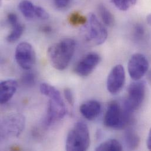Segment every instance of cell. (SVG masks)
Segmentation results:
<instances>
[{"mask_svg": "<svg viewBox=\"0 0 151 151\" xmlns=\"http://www.w3.org/2000/svg\"><path fill=\"white\" fill-rule=\"evenodd\" d=\"M76 41L64 38L50 46L47 51L48 60L56 70L63 71L69 65L76 50Z\"/></svg>", "mask_w": 151, "mask_h": 151, "instance_id": "obj_1", "label": "cell"}, {"mask_svg": "<svg viewBox=\"0 0 151 151\" xmlns=\"http://www.w3.org/2000/svg\"><path fill=\"white\" fill-rule=\"evenodd\" d=\"M132 112L124 105L112 101L109 103L104 116V125L111 129H121L126 127L132 121Z\"/></svg>", "mask_w": 151, "mask_h": 151, "instance_id": "obj_2", "label": "cell"}, {"mask_svg": "<svg viewBox=\"0 0 151 151\" xmlns=\"http://www.w3.org/2000/svg\"><path fill=\"white\" fill-rule=\"evenodd\" d=\"M90 145L89 129L83 122H78L67 135L65 150L68 151H85Z\"/></svg>", "mask_w": 151, "mask_h": 151, "instance_id": "obj_3", "label": "cell"}, {"mask_svg": "<svg viewBox=\"0 0 151 151\" xmlns=\"http://www.w3.org/2000/svg\"><path fill=\"white\" fill-rule=\"evenodd\" d=\"M24 116L18 113L6 116L1 124V134L5 137H18L25 128Z\"/></svg>", "mask_w": 151, "mask_h": 151, "instance_id": "obj_4", "label": "cell"}, {"mask_svg": "<svg viewBox=\"0 0 151 151\" xmlns=\"http://www.w3.org/2000/svg\"><path fill=\"white\" fill-rule=\"evenodd\" d=\"M146 88L144 81H136L131 83L128 89V95L124 105L133 112L138 110L142 104L145 96Z\"/></svg>", "mask_w": 151, "mask_h": 151, "instance_id": "obj_5", "label": "cell"}, {"mask_svg": "<svg viewBox=\"0 0 151 151\" xmlns=\"http://www.w3.org/2000/svg\"><path fill=\"white\" fill-rule=\"evenodd\" d=\"M86 28V38L93 44L101 45L106 40L108 31L95 14H89Z\"/></svg>", "mask_w": 151, "mask_h": 151, "instance_id": "obj_6", "label": "cell"}, {"mask_svg": "<svg viewBox=\"0 0 151 151\" xmlns=\"http://www.w3.org/2000/svg\"><path fill=\"white\" fill-rule=\"evenodd\" d=\"M15 59L23 70H31L36 61V54L33 47L27 42L19 43L15 49Z\"/></svg>", "mask_w": 151, "mask_h": 151, "instance_id": "obj_7", "label": "cell"}, {"mask_svg": "<svg viewBox=\"0 0 151 151\" xmlns=\"http://www.w3.org/2000/svg\"><path fill=\"white\" fill-rule=\"evenodd\" d=\"M149 63L147 58L141 54L133 55L129 60L128 70L131 78L135 80H140L149 70Z\"/></svg>", "mask_w": 151, "mask_h": 151, "instance_id": "obj_8", "label": "cell"}, {"mask_svg": "<svg viewBox=\"0 0 151 151\" xmlns=\"http://www.w3.org/2000/svg\"><path fill=\"white\" fill-rule=\"evenodd\" d=\"M125 82V71L121 65L115 66L111 71L107 79V89L112 94L118 93Z\"/></svg>", "mask_w": 151, "mask_h": 151, "instance_id": "obj_9", "label": "cell"}, {"mask_svg": "<svg viewBox=\"0 0 151 151\" xmlns=\"http://www.w3.org/2000/svg\"><path fill=\"white\" fill-rule=\"evenodd\" d=\"M101 60L100 56L95 52H91L82 58L76 64L75 72L80 76H87L90 75Z\"/></svg>", "mask_w": 151, "mask_h": 151, "instance_id": "obj_10", "label": "cell"}, {"mask_svg": "<svg viewBox=\"0 0 151 151\" xmlns=\"http://www.w3.org/2000/svg\"><path fill=\"white\" fill-rule=\"evenodd\" d=\"M67 113L64 104H61L50 99L48 105L47 113L45 122L47 125H50L54 122L63 118Z\"/></svg>", "mask_w": 151, "mask_h": 151, "instance_id": "obj_11", "label": "cell"}, {"mask_svg": "<svg viewBox=\"0 0 151 151\" xmlns=\"http://www.w3.org/2000/svg\"><path fill=\"white\" fill-rule=\"evenodd\" d=\"M79 111L86 119L92 121L96 119L101 113V105L97 101H88L81 105Z\"/></svg>", "mask_w": 151, "mask_h": 151, "instance_id": "obj_12", "label": "cell"}, {"mask_svg": "<svg viewBox=\"0 0 151 151\" xmlns=\"http://www.w3.org/2000/svg\"><path fill=\"white\" fill-rule=\"evenodd\" d=\"M18 82L14 79H8L0 83V102L1 104L8 102L15 93Z\"/></svg>", "mask_w": 151, "mask_h": 151, "instance_id": "obj_13", "label": "cell"}, {"mask_svg": "<svg viewBox=\"0 0 151 151\" xmlns=\"http://www.w3.org/2000/svg\"><path fill=\"white\" fill-rule=\"evenodd\" d=\"M40 90L42 94L48 97L50 99L61 104H64L61 93L54 86L47 83H43L41 84Z\"/></svg>", "mask_w": 151, "mask_h": 151, "instance_id": "obj_14", "label": "cell"}, {"mask_svg": "<svg viewBox=\"0 0 151 151\" xmlns=\"http://www.w3.org/2000/svg\"><path fill=\"white\" fill-rule=\"evenodd\" d=\"M36 5L29 0H22L18 4V9L27 19L36 18Z\"/></svg>", "mask_w": 151, "mask_h": 151, "instance_id": "obj_15", "label": "cell"}, {"mask_svg": "<svg viewBox=\"0 0 151 151\" xmlns=\"http://www.w3.org/2000/svg\"><path fill=\"white\" fill-rule=\"evenodd\" d=\"M98 11L103 23L105 25L112 27L114 24V17L105 5L102 4H99L98 6Z\"/></svg>", "mask_w": 151, "mask_h": 151, "instance_id": "obj_16", "label": "cell"}, {"mask_svg": "<svg viewBox=\"0 0 151 151\" xmlns=\"http://www.w3.org/2000/svg\"><path fill=\"white\" fill-rule=\"evenodd\" d=\"M125 140L127 147L129 150H135L139 145L140 139L138 135L133 130L127 129L125 134Z\"/></svg>", "mask_w": 151, "mask_h": 151, "instance_id": "obj_17", "label": "cell"}, {"mask_svg": "<svg viewBox=\"0 0 151 151\" xmlns=\"http://www.w3.org/2000/svg\"><path fill=\"white\" fill-rule=\"evenodd\" d=\"M95 150L97 151H121L122 150V147L118 141L112 139L101 144Z\"/></svg>", "mask_w": 151, "mask_h": 151, "instance_id": "obj_18", "label": "cell"}, {"mask_svg": "<svg viewBox=\"0 0 151 151\" xmlns=\"http://www.w3.org/2000/svg\"><path fill=\"white\" fill-rule=\"evenodd\" d=\"M24 31V26L19 22L12 27L10 33L6 37V41L10 43H14L17 41L22 36Z\"/></svg>", "mask_w": 151, "mask_h": 151, "instance_id": "obj_19", "label": "cell"}, {"mask_svg": "<svg viewBox=\"0 0 151 151\" xmlns=\"http://www.w3.org/2000/svg\"><path fill=\"white\" fill-rule=\"evenodd\" d=\"M68 21L70 24L74 26L83 25L88 22L87 18L81 14L74 12L70 14L68 18Z\"/></svg>", "mask_w": 151, "mask_h": 151, "instance_id": "obj_20", "label": "cell"}, {"mask_svg": "<svg viewBox=\"0 0 151 151\" xmlns=\"http://www.w3.org/2000/svg\"><path fill=\"white\" fill-rule=\"evenodd\" d=\"M113 4L121 11L128 10L131 5L137 2V0H111Z\"/></svg>", "mask_w": 151, "mask_h": 151, "instance_id": "obj_21", "label": "cell"}, {"mask_svg": "<svg viewBox=\"0 0 151 151\" xmlns=\"http://www.w3.org/2000/svg\"><path fill=\"white\" fill-rule=\"evenodd\" d=\"M21 82L26 86H32L35 83V76L31 72L25 73L21 77Z\"/></svg>", "mask_w": 151, "mask_h": 151, "instance_id": "obj_22", "label": "cell"}, {"mask_svg": "<svg viewBox=\"0 0 151 151\" xmlns=\"http://www.w3.org/2000/svg\"><path fill=\"white\" fill-rule=\"evenodd\" d=\"M50 17L48 12L42 6H36V18L40 19H47Z\"/></svg>", "mask_w": 151, "mask_h": 151, "instance_id": "obj_23", "label": "cell"}, {"mask_svg": "<svg viewBox=\"0 0 151 151\" xmlns=\"http://www.w3.org/2000/svg\"><path fill=\"white\" fill-rule=\"evenodd\" d=\"M64 96L66 100L67 101V102L71 105L73 106L74 104V96L72 91L69 88H66L64 91Z\"/></svg>", "mask_w": 151, "mask_h": 151, "instance_id": "obj_24", "label": "cell"}, {"mask_svg": "<svg viewBox=\"0 0 151 151\" xmlns=\"http://www.w3.org/2000/svg\"><path fill=\"white\" fill-rule=\"evenodd\" d=\"M7 21L8 24L11 26L13 27L19 23L18 17L14 13H9L7 15Z\"/></svg>", "mask_w": 151, "mask_h": 151, "instance_id": "obj_25", "label": "cell"}, {"mask_svg": "<svg viewBox=\"0 0 151 151\" xmlns=\"http://www.w3.org/2000/svg\"><path fill=\"white\" fill-rule=\"evenodd\" d=\"M54 1L57 8L63 9L69 5L71 0H54Z\"/></svg>", "mask_w": 151, "mask_h": 151, "instance_id": "obj_26", "label": "cell"}, {"mask_svg": "<svg viewBox=\"0 0 151 151\" xmlns=\"http://www.w3.org/2000/svg\"><path fill=\"white\" fill-rule=\"evenodd\" d=\"M144 33V28L141 25H137L135 28V34L137 37H141Z\"/></svg>", "mask_w": 151, "mask_h": 151, "instance_id": "obj_27", "label": "cell"}, {"mask_svg": "<svg viewBox=\"0 0 151 151\" xmlns=\"http://www.w3.org/2000/svg\"><path fill=\"white\" fill-rule=\"evenodd\" d=\"M52 29V28L49 26V25H45V26H44L42 27V28H41V31L42 32H44L45 34H49L50 32H51Z\"/></svg>", "mask_w": 151, "mask_h": 151, "instance_id": "obj_28", "label": "cell"}, {"mask_svg": "<svg viewBox=\"0 0 151 151\" xmlns=\"http://www.w3.org/2000/svg\"><path fill=\"white\" fill-rule=\"evenodd\" d=\"M147 147H148V150H150V151H151V128L150 131L148 136V139H147Z\"/></svg>", "mask_w": 151, "mask_h": 151, "instance_id": "obj_29", "label": "cell"}, {"mask_svg": "<svg viewBox=\"0 0 151 151\" xmlns=\"http://www.w3.org/2000/svg\"><path fill=\"white\" fill-rule=\"evenodd\" d=\"M147 76V80L150 83V84L151 85V69L148 71Z\"/></svg>", "mask_w": 151, "mask_h": 151, "instance_id": "obj_30", "label": "cell"}, {"mask_svg": "<svg viewBox=\"0 0 151 151\" xmlns=\"http://www.w3.org/2000/svg\"><path fill=\"white\" fill-rule=\"evenodd\" d=\"M147 21L149 25H151V14H150L147 17Z\"/></svg>", "mask_w": 151, "mask_h": 151, "instance_id": "obj_31", "label": "cell"}]
</instances>
